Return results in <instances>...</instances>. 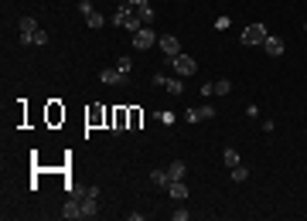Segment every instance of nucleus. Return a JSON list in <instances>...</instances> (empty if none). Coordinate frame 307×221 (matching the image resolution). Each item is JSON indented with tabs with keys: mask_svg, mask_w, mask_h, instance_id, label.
<instances>
[{
	"mask_svg": "<svg viewBox=\"0 0 307 221\" xmlns=\"http://www.w3.org/2000/svg\"><path fill=\"white\" fill-rule=\"evenodd\" d=\"M304 31H307V24H304Z\"/></svg>",
	"mask_w": 307,
	"mask_h": 221,
	"instance_id": "c756f323",
	"label": "nucleus"
},
{
	"mask_svg": "<svg viewBox=\"0 0 307 221\" xmlns=\"http://www.w3.org/2000/svg\"><path fill=\"white\" fill-rule=\"evenodd\" d=\"M62 218L65 221H79L82 218V197H68L65 207H62Z\"/></svg>",
	"mask_w": 307,
	"mask_h": 221,
	"instance_id": "39448f33",
	"label": "nucleus"
},
{
	"mask_svg": "<svg viewBox=\"0 0 307 221\" xmlns=\"http://www.w3.org/2000/svg\"><path fill=\"white\" fill-rule=\"evenodd\" d=\"M168 65H171L181 79H188V75H195V72H198V62H195L191 55H174V58H168Z\"/></svg>",
	"mask_w": 307,
	"mask_h": 221,
	"instance_id": "f257e3e1",
	"label": "nucleus"
},
{
	"mask_svg": "<svg viewBox=\"0 0 307 221\" xmlns=\"http://www.w3.org/2000/svg\"><path fill=\"white\" fill-rule=\"evenodd\" d=\"M157 31H154V28H140L136 34H133V48L136 51H147V48H154V45H157Z\"/></svg>",
	"mask_w": 307,
	"mask_h": 221,
	"instance_id": "f03ea898",
	"label": "nucleus"
},
{
	"mask_svg": "<svg viewBox=\"0 0 307 221\" xmlns=\"http://www.w3.org/2000/svg\"><path fill=\"white\" fill-rule=\"evenodd\" d=\"M185 119H188V123H198L202 116H198V109H188V112H185Z\"/></svg>",
	"mask_w": 307,
	"mask_h": 221,
	"instance_id": "cd10ccee",
	"label": "nucleus"
},
{
	"mask_svg": "<svg viewBox=\"0 0 307 221\" xmlns=\"http://www.w3.org/2000/svg\"><path fill=\"white\" fill-rule=\"evenodd\" d=\"M259 48H263L270 58H280V55H283V41H280V38H273V34H266V41H263Z\"/></svg>",
	"mask_w": 307,
	"mask_h": 221,
	"instance_id": "423d86ee",
	"label": "nucleus"
},
{
	"mask_svg": "<svg viewBox=\"0 0 307 221\" xmlns=\"http://www.w3.org/2000/svg\"><path fill=\"white\" fill-rule=\"evenodd\" d=\"M17 28H21V34H34V31H38L34 17H21V24H17Z\"/></svg>",
	"mask_w": 307,
	"mask_h": 221,
	"instance_id": "2eb2a0df",
	"label": "nucleus"
},
{
	"mask_svg": "<svg viewBox=\"0 0 307 221\" xmlns=\"http://www.w3.org/2000/svg\"><path fill=\"white\" fill-rule=\"evenodd\" d=\"M168 194H171L174 201H185L191 190H188V184H185V180H171V184H168Z\"/></svg>",
	"mask_w": 307,
	"mask_h": 221,
	"instance_id": "9d476101",
	"label": "nucleus"
},
{
	"mask_svg": "<svg viewBox=\"0 0 307 221\" xmlns=\"http://www.w3.org/2000/svg\"><path fill=\"white\" fill-rule=\"evenodd\" d=\"M157 119H161L164 126H174V112H157Z\"/></svg>",
	"mask_w": 307,
	"mask_h": 221,
	"instance_id": "a878e982",
	"label": "nucleus"
},
{
	"mask_svg": "<svg viewBox=\"0 0 307 221\" xmlns=\"http://www.w3.org/2000/svg\"><path fill=\"white\" fill-rule=\"evenodd\" d=\"M79 11H82V17H89V14H92V11H96V7H92V4H89V0H79Z\"/></svg>",
	"mask_w": 307,
	"mask_h": 221,
	"instance_id": "393cba45",
	"label": "nucleus"
},
{
	"mask_svg": "<svg viewBox=\"0 0 307 221\" xmlns=\"http://www.w3.org/2000/svg\"><path fill=\"white\" fill-rule=\"evenodd\" d=\"M212 28H215V31H229V28H232V21L222 14V17H215V24H212Z\"/></svg>",
	"mask_w": 307,
	"mask_h": 221,
	"instance_id": "412c9836",
	"label": "nucleus"
},
{
	"mask_svg": "<svg viewBox=\"0 0 307 221\" xmlns=\"http://www.w3.org/2000/svg\"><path fill=\"white\" fill-rule=\"evenodd\" d=\"M150 180L157 184V187H168V184H171V177H168V170H150Z\"/></svg>",
	"mask_w": 307,
	"mask_h": 221,
	"instance_id": "4468645a",
	"label": "nucleus"
},
{
	"mask_svg": "<svg viewBox=\"0 0 307 221\" xmlns=\"http://www.w3.org/2000/svg\"><path fill=\"white\" fill-rule=\"evenodd\" d=\"M174 221H191V214H188V207H174V214H171Z\"/></svg>",
	"mask_w": 307,
	"mask_h": 221,
	"instance_id": "b1692460",
	"label": "nucleus"
},
{
	"mask_svg": "<svg viewBox=\"0 0 307 221\" xmlns=\"http://www.w3.org/2000/svg\"><path fill=\"white\" fill-rule=\"evenodd\" d=\"M126 4H130V7H140V4H147V0H126Z\"/></svg>",
	"mask_w": 307,
	"mask_h": 221,
	"instance_id": "c85d7f7f",
	"label": "nucleus"
},
{
	"mask_svg": "<svg viewBox=\"0 0 307 221\" xmlns=\"http://www.w3.org/2000/svg\"><path fill=\"white\" fill-rule=\"evenodd\" d=\"M130 17H133V7H130V4H119V7H116V14H113V24H116V28H126V21H130Z\"/></svg>",
	"mask_w": 307,
	"mask_h": 221,
	"instance_id": "6e6552de",
	"label": "nucleus"
},
{
	"mask_svg": "<svg viewBox=\"0 0 307 221\" xmlns=\"http://www.w3.org/2000/svg\"><path fill=\"white\" fill-rule=\"evenodd\" d=\"M31 45H48V31H41V28H38V31L31 34Z\"/></svg>",
	"mask_w": 307,
	"mask_h": 221,
	"instance_id": "4be33fe9",
	"label": "nucleus"
},
{
	"mask_svg": "<svg viewBox=\"0 0 307 221\" xmlns=\"http://www.w3.org/2000/svg\"><path fill=\"white\" fill-rule=\"evenodd\" d=\"M123 79H126V75H123L119 68H102V72H99V82H106V85H119Z\"/></svg>",
	"mask_w": 307,
	"mask_h": 221,
	"instance_id": "1a4fd4ad",
	"label": "nucleus"
},
{
	"mask_svg": "<svg viewBox=\"0 0 307 221\" xmlns=\"http://www.w3.org/2000/svg\"><path fill=\"white\" fill-rule=\"evenodd\" d=\"M157 48L164 51V58H174V55H181V41H178L174 34H161V38H157Z\"/></svg>",
	"mask_w": 307,
	"mask_h": 221,
	"instance_id": "20e7f679",
	"label": "nucleus"
},
{
	"mask_svg": "<svg viewBox=\"0 0 307 221\" xmlns=\"http://www.w3.org/2000/svg\"><path fill=\"white\" fill-rule=\"evenodd\" d=\"M198 116H202V119H215V106H208V102L198 106Z\"/></svg>",
	"mask_w": 307,
	"mask_h": 221,
	"instance_id": "5701e85b",
	"label": "nucleus"
},
{
	"mask_svg": "<svg viewBox=\"0 0 307 221\" xmlns=\"http://www.w3.org/2000/svg\"><path fill=\"white\" fill-rule=\"evenodd\" d=\"M266 34H270V31H266L263 24H249V28L242 31V45L256 48V45H263V41H266Z\"/></svg>",
	"mask_w": 307,
	"mask_h": 221,
	"instance_id": "7ed1b4c3",
	"label": "nucleus"
},
{
	"mask_svg": "<svg viewBox=\"0 0 307 221\" xmlns=\"http://www.w3.org/2000/svg\"><path fill=\"white\" fill-rule=\"evenodd\" d=\"M133 11H136V17H140V21H143L147 28H150L154 21H157V11L150 7V0H147V4H140V7H133Z\"/></svg>",
	"mask_w": 307,
	"mask_h": 221,
	"instance_id": "0eeeda50",
	"label": "nucleus"
},
{
	"mask_svg": "<svg viewBox=\"0 0 307 221\" xmlns=\"http://www.w3.org/2000/svg\"><path fill=\"white\" fill-rule=\"evenodd\" d=\"M116 68H119L123 75H130V72H133V62H130L126 55H119V58H116Z\"/></svg>",
	"mask_w": 307,
	"mask_h": 221,
	"instance_id": "f3484780",
	"label": "nucleus"
},
{
	"mask_svg": "<svg viewBox=\"0 0 307 221\" xmlns=\"http://www.w3.org/2000/svg\"><path fill=\"white\" fill-rule=\"evenodd\" d=\"M85 21H89V28H106V17H102L99 11H92V14H89Z\"/></svg>",
	"mask_w": 307,
	"mask_h": 221,
	"instance_id": "dca6fc26",
	"label": "nucleus"
},
{
	"mask_svg": "<svg viewBox=\"0 0 307 221\" xmlns=\"http://www.w3.org/2000/svg\"><path fill=\"white\" fill-rule=\"evenodd\" d=\"M246 177H249V170H246L242 163H236V167H232V180H236V184H242Z\"/></svg>",
	"mask_w": 307,
	"mask_h": 221,
	"instance_id": "6ab92c4d",
	"label": "nucleus"
},
{
	"mask_svg": "<svg viewBox=\"0 0 307 221\" xmlns=\"http://www.w3.org/2000/svg\"><path fill=\"white\" fill-rule=\"evenodd\" d=\"M150 82H154V85H161V89H164V85H168V75H164V72H157V75H154Z\"/></svg>",
	"mask_w": 307,
	"mask_h": 221,
	"instance_id": "bb28decb",
	"label": "nucleus"
},
{
	"mask_svg": "<svg viewBox=\"0 0 307 221\" xmlns=\"http://www.w3.org/2000/svg\"><path fill=\"white\" fill-rule=\"evenodd\" d=\"M229 92H232V82L229 79H219L215 82V95H229Z\"/></svg>",
	"mask_w": 307,
	"mask_h": 221,
	"instance_id": "a211bd4d",
	"label": "nucleus"
},
{
	"mask_svg": "<svg viewBox=\"0 0 307 221\" xmlns=\"http://www.w3.org/2000/svg\"><path fill=\"white\" fill-rule=\"evenodd\" d=\"M96 214H99V197L85 194L82 197V218H96Z\"/></svg>",
	"mask_w": 307,
	"mask_h": 221,
	"instance_id": "9b49d317",
	"label": "nucleus"
},
{
	"mask_svg": "<svg viewBox=\"0 0 307 221\" xmlns=\"http://www.w3.org/2000/svg\"><path fill=\"white\" fill-rule=\"evenodd\" d=\"M164 89H168L171 95H181V92H185V82H174V79H168V85H164Z\"/></svg>",
	"mask_w": 307,
	"mask_h": 221,
	"instance_id": "aec40b11",
	"label": "nucleus"
},
{
	"mask_svg": "<svg viewBox=\"0 0 307 221\" xmlns=\"http://www.w3.org/2000/svg\"><path fill=\"white\" fill-rule=\"evenodd\" d=\"M185 174H188V163H181V160H174V163H171V170H168V177H171V180H185Z\"/></svg>",
	"mask_w": 307,
	"mask_h": 221,
	"instance_id": "f8f14e48",
	"label": "nucleus"
},
{
	"mask_svg": "<svg viewBox=\"0 0 307 221\" xmlns=\"http://www.w3.org/2000/svg\"><path fill=\"white\" fill-rule=\"evenodd\" d=\"M222 160H225V167H236V163H239V150H236V146H225V150H222Z\"/></svg>",
	"mask_w": 307,
	"mask_h": 221,
	"instance_id": "ddd939ff",
	"label": "nucleus"
}]
</instances>
